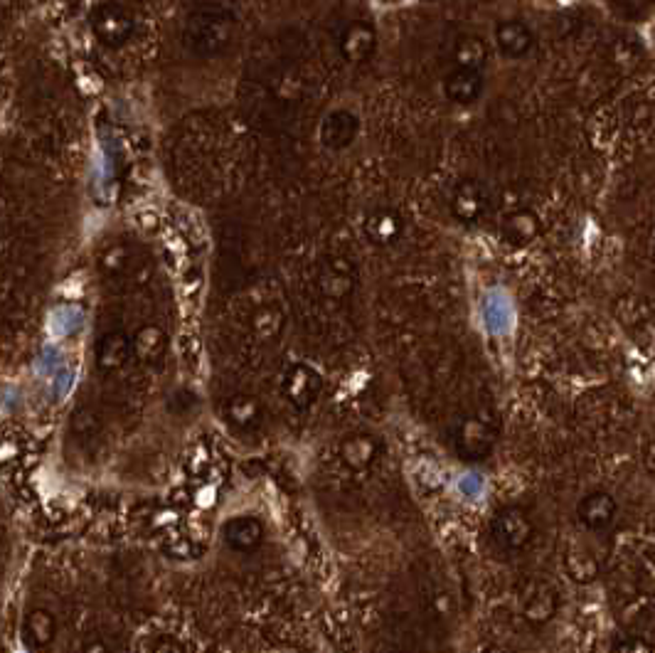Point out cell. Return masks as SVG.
<instances>
[{
  "instance_id": "cell-1",
  "label": "cell",
  "mask_w": 655,
  "mask_h": 653,
  "mask_svg": "<svg viewBox=\"0 0 655 653\" xmlns=\"http://www.w3.org/2000/svg\"><path fill=\"white\" fill-rule=\"evenodd\" d=\"M230 37L232 20L225 13H212V10L193 15L188 30H185V40L200 55H215V52L225 50Z\"/></svg>"
},
{
  "instance_id": "cell-2",
  "label": "cell",
  "mask_w": 655,
  "mask_h": 653,
  "mask_svg": "<svg viewBox=\"0 0 655 653\" xmlns=\"http://www.w3.org/2000/svg\"><path fill=\"white\" fill-rule=\"evenodd\" d=\"M532 535H535V525H532L530 516L515 506L500 508L491 520V538L503 552L525 550Z\"/></svg>"
},
{
  "instance_id": "cell-3",
  "label": "cell",
  "mask_w": 655,
  "mask_h": 653,
  "mask_svg": "<svg viewBox=\"0 0 655 653\" xmlns=\"http://www.w3.org/2000/svg\"><path fill=\"white\" fill-rule=\"evenodd\" d=\"M559 609L557 589L545 580H527L520 592V614L530 626L542 629L555 619Z\"/></svg>"
},
{
  "instance_id": "cell-4",
  "label": "cell",
  "mask_w": 655,
  "mask_h": 653,
  "mask_svg": "<svg viewBox=\"0 0 655 653\" xmlns=\"http://www.w3.org/2000/svg\"><path fill=\"white\" fill-rule=\"evenodd\" d=\"M380 449V442H377L372 434L358 432L350 434V437H345L343 442H340V459H343V464L348 466L350 471H355V474H367V471L375 466Z\"/></svg>"
},
{
  "instance_id": "cell-5",
  "label": "cell",
  "mask_w": 655,
  "mask_h": 653,
  "mask_svg": "<svg viewBox=\"0 0 655 653\" xmlns=\"http://www.w3.org/2000/svg\"><path fill=\"white\" fill-rule=\"evenodd\" d=\"M321 392V375L308 365H294L284 380V395L296 410H306Z\"/></svg>"
},
{
  "instance_id": "cell-6",
  "label": "cell",
  "mask_w": 655,
  "mask_h": 653,
  "mask_svg": "<svg viewBox=\"0 0 655 653\" xmlns=\"http://www.w3.org/2000/svg\"><path fill=\"white\" fill-rule=\"evenodd\" d=\"M616 513H619V506H616V498L606 491H594L589 496L582 498L577 508V516L594 533H601V530L611 528L616 520Z\"/></svg>"
},
{
  "instance_id": "cell-7",
  "label": "cell",
  "mask_w": 655,
  "mask_h": 653,
  "mask_svg": "<svg viewBox=\"0 0 655 653\" xmlns=\"http://www.w3.org/2000/svg\"><path fill=\"white\" fill-rule=\"evenodd\" d=\"M222 417L237 432H257L264 424V405L254 395H232L225 402Z\"/></svg>"
},
{
  "instance_id": "cell-8",
  "label": "cell",
  "mask_w": 655,
  "mask_h": 653,
  "mask_svg": "<svg viewBox=\"0 0 655 653\" xmlns=\"http://www.w3.org/2000/svg\"><path fill=\"white\" fill-rule=\"evenodd\" d=\"M493 432L488 427V422H483L481 417H471L466 422H461L459 434H456V447H459V454L466 456L468 461H478L493 449Z\"/></svg>"
},
{
  "instance_id": "cell-9",
  "label": "cell",
  "mask_w": 655,
  "mask_h": 653,
  "mask_svg": "<svg viewBox=\"0 0 655 653\" xmlns=\"http://www.w3.org/2000/svg\"><path fill=\"white\" fill-rule=\"evenodd\" d=\"M222 538L234 552H254L264 543V525L254 516H237L227 520L222 528Z\"/></svg>"
},
{
  "instance_id": "cell-10",
  "label": "cell",
  "mask_w": 655,
  "mask_h": 653,
  "mask_svg": "<svg viewBox=\"0 0 655 653\" xmlns=\"http://www.w3.org/2000/svg\"><path fill=\"white\" fill-rule=\"evenodd\" d=\"M23 636H25V644H28L35 653L50 649L57 639L55 614H52L50 609H42V607L30 609L23 621Z\"/></svg>"
},
{
  "instance_id": "cell-11",
  "label": "cell",
  "mask_w": 655,
  "mask_h": 653,
  "mask_svg": "<svg viewBox=\"0 0 655 653\" xmlns=\"http://www.w3.org/2000/svg\"><path fill=\"white\" fill-rule=\"evenodd\" d=\"M131 358V341L121 331H111L106 336H101L97 345V365L101 373L111 375L119 373L121 368H126Z\"/></svg>"
},
{
  "instance_id": "cell-12",
  "label": "cell",
  "mask_w": 655,
  "mask_h": 653,
  "mask_svg": "<svg viewBox=\"0 0 655 653\" xmlns=\"http://www.w3.org/2000/svg\"><path fill=\"white\" fill-rule=\"evenodd\" d=\"M454 215L463 222H478L488 210L486 188L476 180H466L454 193Z\"/></svg>"
},
{
  "instance_id": "cell-13",
  "label": "cell",
  "mask_w": 655,
  "mask_h": 653,
  "mask_svg": "<svg viewBox=\"0 0 655 653\" xmlns=\"http://www.w3.org/2000/svg\"><path fill=\"white\" fill-rule=\"evenodd\" d=\"M131 18L126 10L116 8V5H104V8L97 10L94 15V30L106 45H121L126 37L131 35Z\"/></svg>"
},
{
  "instance_id": "cell-14",
  "label": "cell",
  "mask_w": 655,
  "mask_h": 653,
  "mask_svg": "<svg viewBox=\"0 0 655 653\" xmlns=\"http://www.w3.org/2000/svg\"><path fill=\"white\" fill-rule=\"evenodd\" d=\"M564 570H567V575L572 577L574 582L589 585V582H594L596 577H599V557L591 550L582 548V545H572V548L567 550V555H564Z\"/></svg>"
},
{
  "instance_id": "cell-15",
  "label": "cell",
  "mask_w": 655,
  "mask_h": 653,
  "mask_svg": "<svg viewBox=\"0 0 655 653\" xmlns=\"http://www.w3.org/2000/svg\"><path fill=\"white\" fill-rule=\"evenodd\" d=\"M131 353L146 365L161 363V358L165 355V333L158 326H143L141 331L133 336Z\"/></svg>"
},
{
  "instance_id": "cell-16",
  "label": "cell",
  "mask_w": 655,
  "mask_h": 653,
  "mask_svg": "<svg viewBox=\"0 0 655 653\" xmlns=\"http://www.w3.org/2000/svg\"><path fill=\"white\" fill-rule=\"evenodd\" d=\"M483 79L478 72H471V69H456L449 79H446V94L449 99L459 104H471L481 97Z\"/></svg>"
},
{
  "instance_id": "cell-17",
  "label": "cell",
  "mask_w": 655,
  "mask_h": 653,
  "mask_svg": "<svg viewBox=\"0 0 655 653\" xmlns=\"http://www.w3.org/2000/svg\"><path fill=\"white\" fill-rule=\"evenodd\" d=\"M495 42H498L500 52L508 57H523L532 47V33L523 23H503L495 30Z\"/></svg>"
},
{
  "instance_id": "cell-18",
  "label": "cell",
  "mask_w": 655,
  "mask_h": 653,
  "mask_svg": "<svg viewBox=\"0 0 655 653\" xmlns=\"http://www.w3.org/2000/svg\"><path fill=\"white\" fill-rule=\"evenodd\" d=\"M355 129H358V124H355L353 114H348V111H335V114H330L328 119L323 121V143H328L330 148L348 146V143L353 141Z\"/></svg>"
},
{
  "instance_id": "cell-19",
  "label": "cell",
  "mask_w": 655,
  "mask_h": 653,
  "mask_svg": "<svg viewBox=\"0 0 655 653\" xmlns=\"http://www.w3.org/2000/svg\"><path fill=\"white\" fill-rule=\"evenodd\" d=\"M367 237L377 244H390L399 237V230H402V222L394 212H375V215L367 217L365 222Z\"/></svg>"
},
{
  "instance_id": "cell-20",
  "label": "cell",
  "mask_w": 655,
  "mask_h": 653,
  "mask_svg": "<svg viewBox=\"0 0 655 653\" xmlns=\"http://www.w3.org/2000/svg\"><path fill=\"white\" fill-rule=\"evenodd\" d=\"M372 47H375V33L362 23L353 25L343 37V55L348 60H365L372 52Z\"/></svg>"
},
{
  "instance_id": "cell-21",
  "label": "cell",
  "mask_w": 655,
  "mask_h": 653,
  "mask_svg": "<svg viewBox=\"0 0 655 653\" xmlns=\"http://www.w3.org/2000/svg\"><path fill=\"white\" fill-rule=\"evenodd\" d=\"M321 289L328 299H345L353 291V274L343 264H333L321 276Z\"/></svg>"
},
{
  "instance_id": "cell-22",
  "label": "cell",
  "mask_w": 655,
  "mask_h": 653,
  "mask_svg": "<svg viewBox=\"0 0 655 653\" xmlns=\"http://www.w3.org/2000/svg\"><path fill=\"white\" fill-rule=\"evenodd\" d=\"M456 69H471V72H478L486 62V45H483L478 37H463V40L456 45L454 52Z\"/></svg>"
},
{
  "instance_id": "cell-23",
  "label": "cell",
  "mask_w": 655,
  "mask_h": 653,
  "mask_svg": "<svg viewBox=\"0 0 655 653\" xmlns=\"http://www.w3.org/2000/svg\"><path fill=\"white\" fill-rule=\"evenodd\" d=\"M611 653H653V646L638 634H621L611 644Z\"/></svg>"
},
{
  "instance_id": "cell-24",
  "label": "cell",
  "mask_w": 655,
  "mask_h": 653,
  "mask_svg": "<svg viewBox=\"0 0 655 653\" xmlns=\"http://www.w3.org/2000/svg\"><path fill=\"white\" fill-rule=\"evenodd\" d=\"M281 328V318L276 311H259L257 318H254V331H257V336L262 338V341H269V338H274L276 333H279Z\"/></svg>"
},
{
  "instance_id": "cell-25",
  "label": "cell",
  "mask_w": 655,
  "mask_h": 653,
  "mask_svg": "<svg viewBox=\"0 0 655 653\" xmlns=\"http://www.w3.org/2000/svg\"><path fill=\"white\" fill-rule=\"evenodd\" d=\"M151 653H185V646L180 644L175 636H161V639L153 644Z\"/></svg>"
},
{
  "instance_id": "cell-26",
  "label": "cell",
  "mask_w": 655,
  "mask_h": 653,
  "mask_svg": "<svg viewBox=\"0 0 655 653\" xmlns=\"http://www.w3.org/2000/svg\"><path fill=\"white\" fill-rule=\"evenodd\" d=\"M527 220H532L530 215H527V212H520V215H515L513 220L508 222V227H510V235H518V237H523V232L527 237L532 235V232H535V225H527L525 227V222Z\"/></svg>"
},
{
  "instance_id": "cell-27",
  "label": "cell",
  "mask_w": 655,
  "mask_h": 653,
  "mask_svg": "<svg viewBox=\"0 0 655 653\" xmlns=\"http://www.w3.org/2000/svg\"><path fill=\"white\" fill-rule=\"evenodd\" d=\"M82 653H114V651H111V646L106 644L104 639H99V636H94V639H89L87 644H84Z\"/></svg>"
},
{
  "instance_id": "cell-28",
  "label": "cell",
  "mask_w": 655,
  "mask_h": 653,
  "mask_svg": "<svg viewBox=\"0 0 655 653\" xmlns=\"http://www.w3.org/2000/svg\"><path fill=\"white\" fill-rule=\"evenodd\" d=\"M486 653H510V651H505V649H500V646H491V649H488Z\"/></svg>"
}]
</instances>
